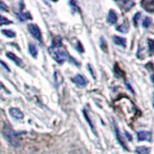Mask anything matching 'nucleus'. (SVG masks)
Returning <instances> with one entry per match:
<instances>
[{"mask_svg":"<svg viewBox=\"0 0 154 154\" xmlns=\"http://www.w3.org/2000/svg\"><path fill=\"white\" fill-rule=\"evenodd\" d=\"M1 87H2V86H1V83H0V88H1Z\"/></svg>","mask_w":154,"mask_h":154,"instance_id":"obj_26","label":"nucleus"},{"mask_svg":"<svg viewBox=\"0 0 154 154\" xmlns=\"http://www.w3.org/2000/svg\"><path fill=\"white\" fill-rule=\"evenodd\" d=\"M148 43H149V52H150V54L152 53V40H148Z\"/></svg>","mask_w":154,"mask_h":154,"instance_id":"obj_23","label":"nucleus"},{"mask_svg":"<svg viewBox=\"0 0 154 154\" xmlns=\"http://www.w3.org/2000/svg\"><path fill=\"white\" fill-rule=\"evenodd\" d=\"M117 30L119 31V32H122V33H127L128 27H127V25H125V24H122V25L118 26Z\"/></svg>","mask_w":154,"mask_h":154,"instance_id":"obj_20","label":"nucleus"},{"mask_svg":"<svg viewBox=\"0 0 154 154\" xmlns=\"http://www.w3.org/2000/svg\"><path fill=\"white\" fill-rule=\"evenodd\" d=\"M0 64H2V65H3V66H5V67H6V69H7L8 71H10V69H9V66H7L6 64H5V63H4L3 61H0Z\"/></svg>","mask_w":154,"mask_h":154,"instance_id":"obj_24","label":"nucleus"},{"mask_svg":"<svg viewBox=\"0 0 154 154\" xmlns=\"http://www.w3.org/2000/svg\"><path fill=\"white\" fill-rule=\"evenodd\" d=\"M12 23H13L12 20H10V19L4 17L0 14V25H8V24H12Z\"/></svg>","mask_w":154,"mask_h":154,"instance_id":"obj_17","label":"nucleus"},{"mask_svg":"<svg viewBox=\"0 0 154 154\" xmlns=\"http://www.w3.org/2000/svg\"><path fill=\"white\" fill-rule=\"evenodd\" d=\"M72 82H73L74 84H76L77 86L81 87V88H83V87H85L87 84H88V80H87L85 77L81 74L75 75L73 78H72Z\"/></svg>","mask_w":154,"mask_h":154,"instance_id":"obj_4","label":"nucleus"},{"mask_svg":"<svg viewBox=\"0 0 154 154\" xmlns=\"http://www.w3.org/2000/svg\"><path fill=\"white\" fill-rule=\"evenodd\" d=\"M113 41H114V42L116 43V45H120V46H122V47L126 46V40H125L124 38L114 36L113 37Z\"/></svg>","mask_w":154,"mask_h":154,"instance_id":"obj_9","label":"nucleus"},{"mask_svg":"<svg viewBox=\"0 0 154 154\" xmlns=\"http://www.w3.org/2000/svg\"><path fill=\"white\" fill-rule=\"evenodd\" d=\"M143 8L146 10L148 12H153V0H150V1H143Z\"/></svg>","mask_w":154,"mask_h":154,"instance_id":"obj_13","label":"nucleus"},{"mask_svg":"<svg viewBox=\"0 0 154 154\" xmlns=\"http://www.w3.org/2000/svg\"><path fill=\"white\" fill-rule=\"evenodd\" d=\"M28 30L29 32H30V34L33 36V38H35V40H37L38 42H42V32L40 30V28H38V25H36V24H29L28 25Z\"/></svg>","mask_w":154,"mask_h":154,"instance_id":"obj_3","label":"nucleus"},{"mask_svg":"<svg viewBox=\"0 0 154 154\" xmlns=\"http://www.w3.org/2000/svg\"><path fill=\"white\" fill-rule=\"evenodd\" d=\"M151 23H152V19L150 17H144L143 18V28H148L149 26L151 25Z\"/></svg>","mask_w":154,"mask_h":154,"instance_id":"obj_16","label":"nucleus"},{"mask_svg":"<svg viewBox=\"0 0 154 154\" xmlns=\"http://www.w3.org/2000/svg\"><path fill=\"white\" fill-rule=\"evenodd\" d=\"M0 10H2L3 12H9V9L6 6V4L2 1H0Z\"/></svg>","mask_w":154,"mask_h":154,"instance_id":"obj_22","label":"nucleus"},{"mask_svg":"<svg viewBox=\"0 0 154 154\" xmlns=\"http://www.w3.org/2000/svg\"><path fill=\"white\" fill-rule=\"evenodd\" d=\"M3 134L4 137L6 138L7 141L12 144L14 146H18V138L17 136V134L14 133V129L10 126V125H5V127L3 129Z\"/></svg>","mask_w":154,"mask_h":154,"instance_id":"obj_2","label":"nucleus"},{"mask_svg":"<svg viewBox=\"0 0 154 154\" xmlns=\"http://www.w3.org/2000/svg\"><path fill=\"white\" fill-rule=\"evenodd\" d=\"M83 113H84V117H85V119H86V120L88 122V123L90 124V126H91V130H93V132L96 135V133H95V129H94V125H93V123H91V119H90V118L88 117V114H87V112L84 110L83 111Z\"/></svg>","mask_w":154,"mask_h":154,"instance_id":"obj_19","label":"nucleus"},{"mask_svg":"<svg viewBox=\"0 0 154 154\" xmlns=\"http://www.w3.org/2000/svg\"><path fill=\"white\" fill-rule=\"evenodd\" d=\"M29 52H30V54L34 57L36 58L37 55H38V50H37V47L33 45V43H30L29 45Z\"/></svg>","mask_w":154,"mask_h":154,"instance_id":"obj_14","label":"nucleus"},{"mask_svg":"<svg viewBox=\"0 0 154 154\" xmlns=\"http://www.w3.org/2000/svg\"><path fill=\"white\" fill-rule=\"evenodd\" d=\"M10 115L16 119H23V113L18 108H11L10 109Z\"/></svg>","mask_w":154,"mask_h":154,"instance_id":"obj_7","label":"nucleus"},{"mask_svg":"<svg viewBox=\"0 0 154 154\" xmlns=\"http://www.w3.org/2000/svg\"><path fill=\"white\" fill-rule=\"evenodd\" d=\"M135 152L137 154H149L150 153V148L146 146H139L135 149Z\"/></svg>","mask_w":154,"mask_h":154,"instance_id":"obj_12","label":"nucleus"},{"mask_svg":"<svg viewBox=\"0 0 154 154\" xmlns=\"http://www.w3.org/2000/svg\"><path fill=\"white\" fill-rule=\"evenodd\" d=\"M2 34L4 36L8 37V38H14V37H16V33H14L13 30H6V29H3Z\"/></svg>","mask_w":154,"mask_h":154,"instance_id":"obj_15","label":"nucleus"},{"mask_svg":"<svg viewBox=\"0 0 154 154\" xmlns=\"http://www.w3.org/2000/svg\"><path fill=\"white\" fill-rule=\"evenodd\" d=\"M101 42H102V48H103V49H105V42H104L103 38H101Z\"/></svg>","mask_w":154,"mask_h":154,"instance_id":"obj_25","label":"nucleus"},{"mask_svg":"<svg viewBox=\"0 0 154 154\" xmlns=\"http://www.w3.org/2000/svg\"><path fill=\"white\" fill-rule=\"evenodd\" d=\"M49 53L52 56V58L54 59L58 64H63L67 58V53L66 49L63 47L62 42L60 40V38H53L52 45L49 47Z\"/></svg>","mask_w":154,"mask_h":154,"instance_id":"obj_1","label":"nucleus"},{"mask_svg":"<svg viewBox=\"0 0 154 154\" xmlns=\"http://www.w3.org/2000/svg\"><path fill=\"white\" fill-rule=\"evenodd\" d=\"M138 140L139 141H151V133L147 131H140L138 134Z\"/></svg>","mask_w":154,"mask_h":154,"instance_id":"obj_6","label":"nucleus"},{"mask_svg":"<svg viewBox=\"0 0 154 154\" xmlns=\"http://www.w3.org/2000/svg\"><path fill=\"white\" fill-rule=\"evenodd\" d=\"M6 56L9 58L10 60H12L14 64L17 65L18 66H23V64H22V61L20 58H18L16 54H14L12 52H7L6 53Z\"/></svg>","mask_w":154,"mask_h":154,"instance_id":"obj_5","label":"nucleus"},{"mask_svg":"<svg viewBox=\"0 0 154 154\" xmlns=\"http://www.w3.org/2000/svg\"><path fill=\"white\" fill-rule=\"evenodd\" d=\"M54 80H55V83L57 86H59L60 83L63 82V78L60 76V73L58 71H55V74H54Z\"/></svg>","mask_w":154,"mask_h":154,"instance_id":"obj_18","label":"nucleus"},{"mask_svg":"<svg viewBox=\"0 0 154 154\" xmlns=\"http://www.w3.org/2000/svg\"><path fill=\"white\" fill-rule=\"evenodd\" d=\"M140 17H141V13H137V14L134 16V17H133V22H134V25H135V26H137V25H138V22H139Z\"/></svg>","mask_w":154,"mask_h":154,"instance_id":"obj_21","label":"nucleus"},{"mask_svg":"<svg viewBox=\"0 0 154 154\" xmlns=\"http://www.w3.org/2000/svg\"><path fill=\"white\" fill-rule=\"evenodd\" d=\"M114 128H115V132H116V136H117V138H118V141H119V143L122 144V147H124L125 149L127 150V146H126V144H125V143H124V141L122 140V136H120V134H119V128L117 127V125H114Z\"/></svg>","mask_w":154,"mask_h":154,"instance_id":"obj_11","label":"nucleus"},{"mask_svg":"<svg viewBox=\"0 0 154 154\" xmlns=\"http://www.w3.org/2000/svg\"><path fill=\"white\" fill-rule=\"evenodd\" d=\"M107 20L110 24H115L118 20V16L117 14H116L115 11L113 10H110V12L108 14V17H107Z\"/></svg>","mask_w":154,"mask_h":154,"instance_id":"obj_8","label":"nucleus"},{"mask_svg":"<svg viewBox=\"0 0 154 154\" xmlns=\"http://www.w3.org/2000/svg\"><path fill=\"white\" fill-rule=\"evenodd\" d=\"M17 18H18L20 21H26V20H28V19L32 18V17H31V14H29V13H23L22 11H20L19 13H17Z\"/></svg>","mask_w":154,"mask_h":154,"instance_id":"obj_10","label":"nucleus"}]
</instances>
